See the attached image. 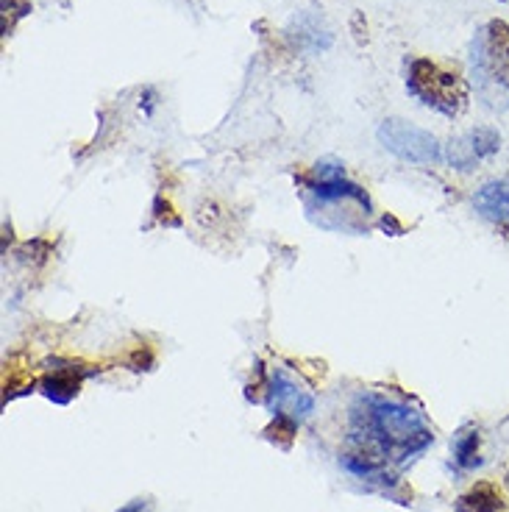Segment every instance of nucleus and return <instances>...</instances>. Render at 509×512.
<instances>
[{
    "label": "nucleus",
    "instance_id": "obj_1",
    "mask_svg": "<svg viewBox=\"0 0 509 512\" xmlns=\"http://www.w3.org/2000/svg\"><path fill=\"white\" fill-rule=\"evenodd\" d=\"M434 443L432 426L415 407L382 393H359L348 407L345 471L368 485H395V468H404Z\"/></svg>",
    "mask_w": 509,
    "mask_h": 512
},
{
    "label": "nucleus",
    "instance_id": "obj_2",
    "mask_svg": "<svg viewBox=\"0 0 509 512\" xmlns=\"http://www.w3.org/2000/svg\"><path fill=\"white\" fill-rule=\"evenodd\" d=\"M404 84L407 92L426 109L437 115L454 120L459 117L468 103H471V90L468 81L459 76L457 67L443 62H434L426 56H412L404 64Z\"/></svg>",
    "mask_w": 509,
    "mask_h": 512
},
{
    "label": "nucleus",
    "instance_id": "obj_3",
    "mask_svg": "<svg viewBox=\"0 0 509 512\" xmlns=\"http://www.w3.org/2000/svg\"><path fill=\"white\" fill-rule=\"evenodd\" d=\"M473 70L490 101L509 98V23L490 20L479 31L473 42Z\"/></svg>",
    "mask_w": 509,
    "mask_h": 512
},
{
    "label": "nucleus",
    "instance_id": "obj_4",
    "mask_svg": "<svg viewBox=\"0 0 509 512\" xmlns=\"http://www.w3.org/2000/svg\"><path fill=\"white\" fill-rule=\"evenodd\" d=\"M376 137L382 142L384 151H390L401 162H412V165H440V162H446V156H443L446 151H443V145L437 142L432 131L412 126L401 117H387L376 131Z\"/></svg>",
    "mask_w": 509,
    "mask_h": 512
},
{
    "label": "nucleus",
    "instance_id": "obj_5",
    "mask_svg": "<svg viewBox=\"0 0 509 512\" xmlns=\"http://www.w3.org/2000/svg\"><path fill=\"white\" fill-rule=\"evenodd\" d=\"M304 187L320 204H337V201H357L365 212L373 209L370 204V195L359 184L348 181L345 176V167L334 159H320L318 165L312 167L304 176Z\"/></svg>",
    "mask_w": 509,
    "mask_h": 512
},
{
    "label": "nucleus",
    "instance_id": "obj_6",
    "mask_svg": "<svg viewBox=\"0 0 509 512\" xmlns=\"http://www.w3.org/2000/svg\"><path fill=\"white\" fill-rule=\"evenodd\" d=\"M265 404H268V410L273 412V418L279 415V418H290V421L301 423L306 421L312 410H315V398L309 390H304L301 384L295 382L293 376L287 371H276L270 373V379L265 382V398H262Z\"/></svg>",
    "mask_w": 509,
    "mask_h": 512
},
{
    "label": "nucleus",
    "instance_id": "obj_7",
    "mask_svg": "<svg viewBox=\"0 0 509 512\" xmlns=\"http://www.w3.org/2000/svg\"><path fill=\"white\" fill-rule=\"evenodd\" d=\"M498 151H501V134H498L496 128L479 126L457 137V140L448 142L443 156H446V165L457 167V170H473L479 162L496 156Z\"/></svg>",
    "mask_w": 509,
    "mask_h": 512
},
{
    "label": "nucleus",
    "instance_id": "obj_8",
    "mask_svg": "<svg viewBox=\"0 0 509 512\" xmlns=\"http://www.w3.org/2000/svg\"><path fill=\"white\" fill-rule=\"evenodd\" d=\"M473 206L482 218L493 223H509V176L482 184L473 195Z\"/></svg>",
    "mask_w": 509,
    "mask_h": 512
},
{
    "label": "nucleus",
    "instance_id": "obj_9",
    "mask_svg": "<svg viewBox=\"0 0 509 512\" xmlns=\"http://www.w3.org/2000/svg\"><path fill=\"white\" fill-rule=\"evenodd\" d=\"M459 512H507V499L496 485L490 482H479L473 485L465 496L457 501Z\"/></svg>",
    "mask_w": 509,
    "mask_h": 512
},
{
    "label": "nucleus",
    "instance_id": "obj_10",
    "mask_svg": "<svg viewBox=\"0 0 509 512\" xmlns=\"http://www.w3.org/2000/svg\"><path fill=\"white\" fill-rule=\"evenodd\" d=\"M81 379H84L81 371H73V368H53V373H48L42 379V393L51 398V401H56V404H70L78 396Z\"/></svg>",
    "mask_w": 509,
    "mask_h": 512
},
{
    "label": "nucleus",
    "instance_id": "obj_11",
    "mask_svg": "<svg viewBox=\"0 0 509 512\" xmlns=\"http://www.w3.org/2000/svg\"><path fill=\"white\" fill-rule=\"evenodd\" d=\"M479 446H482L479 429H462L459 432L457 440H454V462H457L459 471H473L476 465H482Z\"/></svg>",
    "mask_w": 509,
    "mask_h": 512
},
{
    "label": "nucleus",
    "instance_id": "obj_12",
    "mask_svg": "<svg viewBox=\"0 0 509 512\" xmlns=\"http://www.w3.org/2000/svg\"><path fill=\"white\" fill-rule=\"evenodd\" d=\"M28 12H34V6L28 0H3V34L9 37L14 31V23L20 17H26Z\"/></svg>",
    "mask_w": 509,
    "mask_h": 512
},
{
    "label": "nucleus",
    "instance_id": "obj_13",
    "mask_svg": "<svg viewBox=\"0 0 509 512\" xmlns=\"http://www.w3.org/2000/svg\"><path fill=\"white\" fill-rule=\"evenodd\" d=\"M142 507H145L142 501H131V504H126V507H120V510H117V512H142Z\"/></svg>",
    "mask_w": 509,
    "mask_h": 512
},
{
    "label": "nucleus",
    "instance_id": "obj_14",
    "mask_svg": "<svg viewBox=\"0 0 509 512\" xmlns=\"http://www.w3.org/2000/svg\"><path fill=\"white\" fill-rule=\"evenodd\" d=\"M64 3H67V0H64Z\"/></svg>",
    "mask_w": 509,
    "mask_h": 512
}]
</instances>
